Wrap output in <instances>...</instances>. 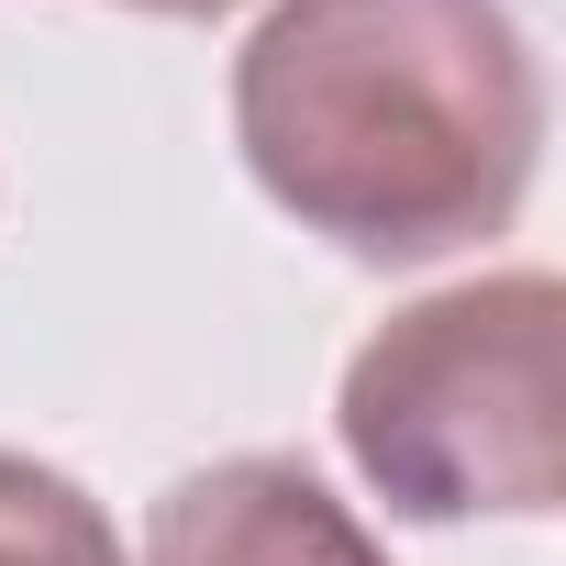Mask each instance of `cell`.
<instances>
[{
	"label": "cell",
	"mask_w": 566,
	"mask_h": 566,
	"mask_svg": "<svg viewBox=\"0 0 566 566\" xmlns=\"http://www.w3.org/2000/svg\"><path fill=\"white\" fill-rule=\"evenodd\" d=\"M255 189L356 266L489 244L544 156V67L511 0H277L233 56Z\"/></svg>",
	"instance_id": "cell-1"
},
{
	"label": "cell",
	"mask_w": 566,
	"mask_h": 566,
	"mask_svg": "<svg viewBox=\"0 0 566 566\" xmlns=\"http://www.w3.org/2000/svg\"><path fill=\"white\" fill-rule=\"evenodd\" d=\"M566 290L500 266L389 312L334 400L356 478L400 522H544L566 500V400H555Z\"/></svg>",
	"instance_id": "cell-2"
},
{
	"label": "cell",
	"mask_w": 566,
	"mask_h": 566,
	"mask_svg": "<svg viewBox=\"0 0 566 566\" xmlns=\"http://www.w3.org/2000/svg\"><path fill=\"white\" fill-rule=\"evenodd\" d=\"M145 566H389V544L301 455H222L145 511Z\"/></svg>",
	"instance_id": "cell-3"
},
{
	"label": "cell",
	"mask_w": 566,
	"mask_h": 566,
	"mask_svg": "<svg viewBox=\"0 0 566 566\" xmlns=\"http://www.w3.org/2000/svg\"><path fill=\"white\" fill-rule=\"evenodd\" d=\"M0 566H123V533L67 467L0 444Z\"/></svg>",
	"instance_id": "cell-4"
},
{
	"label": "cell",
	"mask_w": 566,
	"mask_h": 566,
	"mask_svg": "<svg viewBox=\"0 0 566 566\" xmlns=\"http://www.w3.org/2000/svg\"><path fill=\"white\" fill-rule=\"evenodd\" d=\"M123 12H167V23H211V12H233V0H123Z\"/></svg>",
	"instance_id": "cell-5"
}]
</instances>
